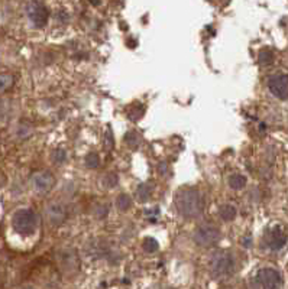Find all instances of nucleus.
<instances>
[{
  "label": "nucleus",
  "mask_w": 288,
  "mask_h": 289,
  "mask_svg": "<svg viewBox=\"0 0 288 289\" xmlns=\"http://www.w3.org/2000/svg\"><path fill=\"white\" fill-rule=\"evenodd\" d=\"M268 90L271 94L280 100L288 98V76L287 74H274L268 78Z\"/></svg>",
  "instance_id": "nucleus-9"
},
{
  "label": "nucleus",
  "mask_w": 288,
  "mask_h": 289,
  "mask_svg": "<svg viewBox=\"0 0 288 289\" xmlns=\"http://www.w3.org/2000/svg\"><path fill=\"white\" fill-rule=\"evenodd\" d=\"M12 227L20 236H31L38 227V215L32 208H20L13 214Z\"/></svg>",
  "instance_id": "nucleus-2"
},
{
  "label": "nucleus",
  "mask_w": 288,
  "mask_h": 289,
  "mask_svg": "<svg viewBox=\"0 0 288 289\" xmlns=\"http://www.w3.org/2000/svg\"><path fill=\"white\" fill-rule=\"evenodd\" d=\"M236 214H238V210H236V207L233 204H222L219 207V215H220V218L223 221H232V220H235Z\"/></svg>",
  "instance_id": "nucleus-12"
},
{
  "label": "nucleus",
  "mask_w": 288,
  "mask_h": 289,
  "mask_svg": "<svg viewBox=\"0 0 288 289\" xmlns=\"http://www.w3.org/2000/svg\"><path fill=\"white\" fill-rule=\"evenodd\" d=\"M45 214H47L48 221L52 226H59V224H62L67 220V208L62 204H59V203H51L47 207Z\"/></svg>",
  "instance_id": "nucleus-10"
},
{
  "label": "nucleus",
  "mask_w": 288,
  "mask_h": 289,
  "mask_svg": "<svg viewBox=\"0 0 288 289\" xmlns=\"http://www.w3.org/2000/svg\"><path fill=\"white\" fill-rule=\"evenodd\" d=\"M142 248H144V250L146 251V253H155V251L158 250L159 245H158V242H156L155 239L148 237V239H145V240H144Z\"/></svg>",
  "instance_id": "nucleus-15"
},
{
  "label": "nucleus",
  "mask_w": 288,
  "mask_h": 289,
  "mask_svg": "<svg viewBox=\"0 0 288 289\" xmlns=\"http://www.w3.org/2000/svg\"><path fill=\"white\" fill-rule=\"evenodd\" d=\"M287 233L280 226L269 227L268 230L265 231V234H264V242H265V245H267V248H268L269 250L272 251L281 250L287 245Z\"/></svg>",
  "instance_id": "nucleus-7"
},
{
  "label": "nucleus",
  "mask_w": 288,
  "mask_h": 289,
  "mask_svg": "<svg viewBox=\"0 0 288 289\" xmlns=\"http://www.w3.org/2000/svg\"><path fill=\"white\" fill-rule=\"evenodd\" d=\"M255 282L259 289H283V276L274 268H262L256 272Z\"/></svg>",
  "instance_id": "nucleus-4"
},
{
  "label": "nucleus",
  "mask_w": 288,
  "mask_h": 289,
  "mask_svg": "<svg viewBox=\"0 0 288 289\" xmlns=\"http://www.w3.org/2000/svg\"><path fill=\"white\" fill-rule=\"evenodd\" d=\"M175 208L184 218H195L204 210V198L194 188H184L175 197Z\"/></svg>",
  "instance_id": "nucleus-1"
},
{
  "label": "nucleus",
  "mask_w": 288,
  "mask_h": 289,
  "mask_svg": "<svg viewBox=\"0 0 288 289\" xmlns=\"http://www.w3.org/2000/svg\"><path fill=\"white\" fill-rule=\"evenodd\" d=\"M139 140H141V137H139V135L136 132H129V133H126V136H125V142L131 148H136L138 143H139Z\"/></svg>",
  "instance_id": "nucleus-19"
},
{
  "label": "nucleus",
  "mask_w": 288,
  "mask_h": 289,
  "mask_svg": "<svg viewBox=\"0 0 288 289\" xmlns=\"http://www.w3.org/2000/svg\"><path fill=\"white\" fill-rule=\"evenodd\" d=\"M228 184L232 190H236V191L243 190L246 187V176L242 173H232L228 179Z\"/></svg>",
  "instance_id": "nucleus-11"
},
{
  "label": "nucleus",
  "mask_w": 288,
  "mask_h": 289,
  "mask_svg": "<svg viewBox=\"0 0 288 289\" xmlns=\"http://www.w3.org/2000/svg\"><path fill=\"white\" fill-rule=\"evenodd\" d=\"M26 15L35 28H44L48 22V18H49V12H48L47 6L39 0L29 1V4L26 7Z\"/></svg>",
  "instance_id": "nucleus-6"
},
{
  "label": "nucleus",
  "mask_w": 288,
  "mask_h": 289,
  "mask_svg": "<svg viewBox=\"0 0 288 289\" xmlns=\"http://www.w3.org/2000/svg\"><path fill=\"white\" fill-rule=\"evenodd\" d=\"M86 165H87V168H92V169L98 168V165H100V158H98V155H97L96 152H92V154L87 155V158H86Z\"/></svg>",
  "instance_id": "nucleus-17"
},
{
  "label": "nucleus",
  "mask_w": 288,
  "mask_h": 289,
  "mask_svg": "<svg viewBox=\"0 0 288 289\" xmlns=\"http://www.w3.org/2000/svg\"><path fill=\"white\" fill-rule=\"evenodd\" d=\"M55 184V178L49 171H38L31 176V187L38 194L49 193Z\"/></svg>",
  "instance_id": "nucleus-8"
},
{
  "label": "nucleus",
  "mask_w": 288,
  "mask_h": 289,
  "mask_svg": "<svg viewBox=\"0 0 288 289\" xmlns=\"http://www.w3.org/2000/svg\"><path fill=\"white\" fill-rule=\"evenodd\" d=\"M220 240V231L213 224L200 226L194 233V242L201 248H211Z\"/></svg>",
  "instance_id": "nucleus-5"
},
{
  "label": "nucleus",
  "mask_w": 288,
  "mask_h": 289,
  "mask_svg": "<svg viewBox=\"0 0 288 289\" xmlns=\"http://www.w3.org/2000/svg\"><path fill=\"white\" fill-rule=\"evenodd\" d=\"M0 84H1V91H7L12 85H13V77L7 73H3L0 78Z\"/></svg>",
  "instance_id": "nucleus-18"
},
{
  "label": "nucleus",
  "mask_w": 288,
  "mask_h": 289,
  "mask_svg": "<svg viewBox=\"0 0 288 289\" xmlns=\"http://www.w3.org/2000/svg\"><path fill=\"white\" fill-rule=\"evenodd\" d=\"M259 62L262 64V65H271L272 62H274V54L269 51V49H262L261 52H259Z\"/></svg>",
  "instance_id": "nucleus-16"
},
{
  "label": "nucleus",
  "mask_w": 288,
  "mask_h": 289,
  "mask_svg": "<svg viewBox=\"0 0 288 289\" xmlns=\"http://www.w3.org/2000/svg\"><path fill=\"white\" fill-rule=\"evenodd\" d=\"M235 259L229 251H217L210 260V270L216 278H228L235 272Z\"/></svg>",
  "instance_id": "nucleus-3"
},
{
  "label": "nucleus",
  "mask_w": 288,
  "mask_h": 289,
  "mask_svg": "<svg viewBox=\"0 0 288 289\" xmlns=\"http://www.w3.org/2000/svg\"><path fill=\"white\" fill-rule=\"evenodd\" d=\"M52 159H54L55 164H62V162H65V159H67V152H65L64 149H57V151H54V154H52Z\"/></svg>",
  "instance_id": "nucleus-20"
},
{
  "label": "nucleus",
  "mask_w": 288,
  "mask_h": 289,
  "mask_svg": "<svg viewBox=\"0 0 288 289\" xmlns=\"http://www.w3.org/2000/svg\"><path fill=\"white\" fill-rule=\"evenodd\" d=\"M136 195L141 201H146L151 197V187L148 184H141L136 190Z\"/></svg>",
  "instance_id": "nucleus-14"
},
{
  "label": "nucleus",
  "mask_w": 288,
  "mask_h": 289,
  "mask_svg": "<svg viewBox=\"0 0 288 289\" xmlns=\"http://www.w3.org/2000/svg\"><path fill=\"white\" fill-rule=\"evenodd\" d=\"M116 206H117V208H119L120 211H126V210L131 208L132 200H131V197H129L128 194H120V195L117 197V200H116Z\"/></svg>",
  "instance_id": "nucleus-13"
}]
</instances>
